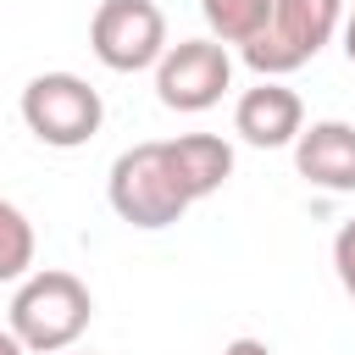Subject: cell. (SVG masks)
I'll use <instances>...</instances> for the list:
<instances>
[{
    "instance_id": "cell-1",
    "label": "cell",
    "mask_w": 355,
    "mask_h": 355,
    "mask_svg": "<svg viewBox=\"0 0 355 355\" xmlns=\"http://www.w3.org/2000/svg\"><path fill=\"white\" fill-rule=\"evenodd\" d=\"M94 322V294L78 272H61V266H39L17 283L11 294V311H6V327L17 333V344L28 355H61L72 349Z\"/></svg>"
},
{
    "instance_id": "cell-2",
    "label": "cell",
    "mask_w": 355,
    "mask_h": 355,
    "mask_svg": "<svg viewBox=\"0 0 355 355\" xmlns=\"http://www.w3.org/2000/svg\"><path fill=\"white\" fill-rule=\"evenodd\" d=\"M105 200H111V211L128 227H144V233L172 227L194 205L183 194V183H178V166L166 155V139H144V144L122 150L111 161V172H105Z\"/></svg>"
},
{
    "instance_id": "cell-3",
    "label": "cell",
    "mask_w": 355,
    "mask_h": 355,
    "mask_svg": "<svg viewBox=\"0 0 355 355\" xmlns=\"http://www.w3.org/2000/svg\"><path fill=\"white\" fill-rule=\"evenodd\" d=\"M338 22H344V0H272L266 28L239 55L261 78H288L305 61H316L322 44H333Z\"/></svg>"
},
{
    "instance_id": "cell-4",
    "label": "cell",
    "mask_w": 355,
    "mask_h": 355,
    "mask_svg": "<svg viewBox=\"0 0 355 355\" xmlns=\"http://www.w3.org/2000/svg\"><path fill=\"white\" fill-rule=\"evenodd\" d=\"M17 111H22L28 133H33L39 144H50V150H78V144H89V139L100 133V122H105L100 89H94L89 78H78V72H39V78H28Z\"/></svg>"
},
{
    "instance_id": "cell-5",
    "label": "cell",
    "mask_w": 355,
    "mask_h": 355,
    "mask_svg": "<svg viewBox=\"0 0 355 355\" xmlns=\"http://www.w3.org/2000/svg\"><path fill=\"white\" fill-rule=\"evenodd\" d=\"M89 50L111 72H144L166 50V17L155 0H100L89 17Z\"/></svg>"
},
{
    "instance_id": "cell-6",
    "label": "cell",
    "mask_w": 355,
    "mask_h": 355,
    "mask_svg": "<svg viewBox=\"0 0 355 355\" xmlns=\"http://www.w3.org/2000/svg\"><path fill=\"white\" fill-rule=\"evenodd\" d=\"M227 89H233V55L211 33L166 44L155 61V100L166 111H211Z\"/></svg>"
},
{
    "instance_id": "cell-7",
    "label": "cell",
    "mask_w": 355,
    "mask_h": 355,
    "mask_svg": "<svg viewBox=\"0 0 355 355\" xmlns=\"http://www.w3.org/2000/svg\"><path fill=\"white\" fill-rule=\"evenodd\" d=\"M300 128H305V105H300V94L283 89L277 78H261V83L244 89L239 105H233V133H239L244 144H255V150H283V144L300 139Z\"/></svg>"
},
{
    "instance_id": "cell-8",
    "label": "cell",
    "mask_w": 355,
    "mask_h": 355,
    "mask_svg": "<svg viewBox=\"0 0 355 355\" xmlns=\"http://www.w3.org/2000/svg\"><path fill=\"white\" fill-rule=\"evenodd\" d=\"M294 166L311 189H327V194H355V122H311L300 128L294 139Z\"/></svg>"
},
{
    "instance_id": "cell-9",
    "label": "cell",
    "mask_w": 355,
    "mask_h": 355,
    "mask_svg": "<svg viewBox=\"0 0 355 355\" xmlns=\"http://www.w3.org/2000/svg\"><path fill=\"white\" fill-rule=\"evenodd\" d=\"M166 155H172L189 200H205L233 178V144L216 133H178V139H166Z\"/></svg>"
},
{
    "instance_id": "cell-10",
    "label": "cell",
    "mask_w": 355,
    "mask_h": 355,
    "mask_svg": "<svg viewBox=\"0 0 355 355\" xmlns=\"http://www.w3.org/2000/svg\"><path fill=\"white\" fill-rule=\"evenodd\" d=\"M200 17H205V28H211L216 44H239L244 50L266 28L272 0H200Z\"/></svg>"
},
{
    "instance_id": "cell-11",
    "label": "cell",
    "mask_w": 355,
    "mask_h": 355,
    "mask_svg": "<svg viewBox=\"0 0 355 355\" xmlns=\"http://www.w3.org/2000/svg\"><path fill=\"white\" fill-rule=\"evenodd\" d=\"M33 250H39L33 222L0 194V283H22L33 272Z\"/></svg>"
},
{
    "instance_id": "cell-12",
    "label": "cell",
    "mask_w": 355,
    "mask_h": 355,
    "mask_svg": "<svg viewBox=\"0 0 355 355\" xmlns=\"http://www.w3.org/2000/svg\"><path fill=\"white\" fill-rule=\"evenodd\" d=\"M333 272H338V283H344V294L355 300V216L333 233Z\"/></svg>"
},
{
    "instance_id": "cell-13",
    "label": "cell",
    "mask_w": 355,
    "mask_h": 355,
    "mask_svg": "<svg viewBox=\"0 0 355 355\" xmlns=\"http://www.w3.org/2000/svg\"><path fill=\"white\" fill-rule=\"evenodd\" d=\"M222 355H272V349H266L261 338H233V344H227Z\"/></svg>"
},
{
    "instance_id": "cell-14",
    "label": "cell",
    "mask_w": 355,
    "mask_h": 355,
    "mask_svg": "<svg viewBox=\"0 0 355 355\" xmlns=\"http://www.w3.org/2000/svg\"><path fill=\"white\" fill-rule=\"evenodd\" d=\"M338 28H344V55H349V67H355V11H349Z\"/></svg>"
},
{
    "instance_id": "cell-15",
    "label": "cell",
    "mask_w": 355,
    "mask_h": 355,
    "mask_svg": "<svg viewBox=\"0 0 355 355\" xmlns=\"http://www.w3.org/2000/svg\"><path fill=\"white\" fill-rule=\"evenodd\" d=\"M0 355H28V349L17 344V333H11V327H0Z\"/></svg>"
}]
</instances>
